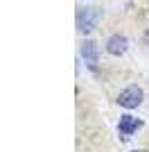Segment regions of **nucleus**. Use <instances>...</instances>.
I'll list each match as a JSON object with an SVG mask.
<instances>
[{
	"label": "nucleus",
	"mask_w": 149,
	"mask_h": 152,
	"mask_svg": "<svg viewBox=\"0 0 149 152\" xmlns=\"http://www.w3.org/2000/svg\"><path fill=\"white\" fill-rule=\"evenodd\" d=\"M140 102H142V89H140L138 84L127 86V89L118 95V104H120V107H124V109H136Z\"/></svg>",
	"instance_id": "1"
},
{
	"label": "nucleus",
	"mask_w": 149,
	"mask_h": 152,
	"mask_svg": "<svg viewBox=\"0 0 149 152\" xmlns=\"http://www.w3.org/2000/svg\"><path fill=\"white\" fill-rule=\"evenodd\" d=\"M97 18H99V12L93 9V7H84L77 12V27L79 32L88 34V32H93V27L97 25Z\"/></svg>",
	"instance_id": "2"
},
{
	"label": "nucleus",
	"mask_w": 149,
	"mask_h": 152,
	"mask_svg": "<svg viewBox=\"0 0 149 152\" xmlns=\"http://www.w3.org/2000/svg\"><path fill=\"white\" fill-rule=\"evenodd\" d=\"M81 57L86 61V66L90 70H97V43H95L93 39H86L84 43H81Z\"/></svg>",
	"instance_id": "3"
},
{
	"label": "nucleus",
	"mask_w": 149,
	"mask_h": 152,
	"mask_svg": "<svg viewBox=\"0 0 149 152\" xmlns=\"http://www.w3.org/2000/svg\"><path fill=\"white\" fill-rule=\"evenodd\" d=\"M106 50H108V55L122 57L124 52L129 50V39L122 37V34H113V37L108 39V43H106Z\"/></svg>",
	"instance_id": "4"
},
{
	"label": "nucleus",
	"mask_w": 149,
	"mask_h": 152,
	"mask_svg": "<svg viewBox=\"0 0 149 152\" xmlns=\"http://www.w3.org/2000/svg\"><path fill=\"white\" fill-rule=\"evenodd\" d=\"M138 127H142V121H140V118H133V116H122V118H120V125H118V129H120V134H122V136H127V134H133L138 129Z\"/></svg>",
	"instance_id": "5"
},
{
	"label": "nucleus",
	"mask_w": 149,
	"mask_h": 152,
	"mask_svg": "<svg viewBox=\"0 0 149 152\" xmlns=\"http://www.w3.org/2000/svg\"><path fill=\"white\" fill-rule=\"evenodd\" d=\"M131 152H147V150H131Z\"/></svg>",
	"instance_id": "6"
}]
</instances>
